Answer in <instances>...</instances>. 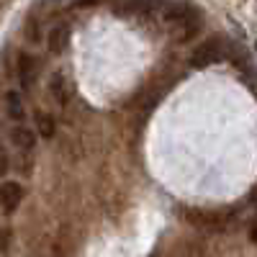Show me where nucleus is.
<instances>
[{"instance_id":"obj_1","label":"nucleus","mask_w":257,"mask_h":257,"mask_svg":"<svg viewBox=\"0 0 257 257\" xmlns=\"http://www.w3.org/2000/svg\"><path fill=\"white\" fill-rule=\"evenodd\" d=\"M165 21H167V29L175 31L178 39H190L198 29V13L193 11L190 6H175L165 13Z\"/></svg>"},{"instance_id":"obj_2","label":"nucleus","mask_w":257,"mask_h":257,"mask_svg":"<svg viewBox=\"0 0 257 257\" xmlns=\"http://www.w3.org/2000/svg\"><path fill=\"white\" fill-rule=\"evenodd\" d=\"M226 52H229V47L224 44V39L221 36H213V39H208L203 47H198L196 52H193V57H190V67H208V64H216V62H221L224 57H226Z\"/></svg>"},{"instance_id":"obj_3","label":"nucleus","mask_w":257,"mask_h":257,"mask_svg":"<svg viewBox=\"0 0 257 257\" xmlns=\"http://www.w3.org/2000/svg\"><path fill=\"white\" fill-rule=\"evenodd\" d=\"M21 201H24V185L16 183V180L0 183V213L11 216V213L21 206Z\"/></svg>"},{"instance_id":"obj_4","label":"nucleus","mask_w":257,"mask_h":257,"mask_svg":"<svg viewBox=\"0 0 257 257\" xmlns=\"http://www.w3.org/2000/svg\"><path fill=\"white\" fill-rule=\"evenodd\" d=\"M36 75H39V62L31 54H21L18 57V80H21V88L26 93L36 85Z\"/></svg>"},{"instance_id":"obj_5","label":"nucleus","mask_w":257,"mask_h":257,"mask_svg":"<svg viewBox=\"0 0 257 257\" xmlns=\"http://www.w3.org/2000/svg\"><path fill=\"white\" fill-rule=\"evenodd\" d=\"M188 219L196 226H206V229H221L224 226V213H211V211H188Z\"/></svg>"},{"instance_id":"obj_6","label":"nucleus","mask_w":257,"mask_h":257,"mask_svg":"<svg viewBox=\"0 0 257 257\" xmlns=\"http://www.w3.org/2000/svg\"><path fill=\"white\" fill-rule=\"evenodd\" d=\"M70 44V26L67 24H57L49 31V52L52 54H62Z\"/></svg>"},{"instance_id":"obj_7","label":"nucleus","mask_w":257,"mask_h":257,"mask_svg":"<svg viewBox=\"0 0 257 257\" xmlns=\"http://www.w3.org/2000/svg\"><path fill=\"white\" fill-rule=\"evenodd\" d=\"M11 142H13L18 149L29 152V149H34V144H36V134L31 132V128H26V126H16L13 132H11Z\"/></svg>"},{"instance_id":"obj_8","label":"nucleus","mask_w":257,"mask_h":257,"mask_svg":"<svg viewBox=\"0 0 257 257\" xmlns=\"http://www.w3.org/2000/svg\"><path fill=\"white\" fill-rule=\"evenodd\" d=\"M36 128L44 139H52L54 137V118L44 111H36Z\"/></svg>"},{"instance_id":"obj_9","label":"nucleus","mask_w":257,"mask_h":257,"mask_svg":"<svg viewBox=\"0 0 257 257\" xmlns=\"http://www.w3.org/2000/svg\"><path fill=\"white\" fill-rule=\"evenodd\" d=\"M6 103H8V116L11 118H16V121H21L26 113H24V103H21V98H18V93H8V98H6Z\"/></svg>"},{"instance_id":"obj_10","label":"nucleus","mask_w":257,"mask_h":257,"mask_svg":"<svg viewBox=\"0 0 257 257\" xmlns=\"http://www.w3.org/2000/svg\"><path fill=\"white\" fill-rule=\"evenodd\" d=\"M8 167H11V160H8V152L3 147H0V178H3L8 173Z\"/></svg>"},{"instance_id":"obj_11","label":"nucleus","mask_w":257,"mask_h":257,"mask_svg":"<svg viewBox=\"0 0 257 257\" xmlns=\"http://www.w3.org/2000/svg\"><path fill=\"white\" fill-rule=\"evenodd\" d=\"M249 239H252V242L257 244V219H254V221L249 224Z\"/></svg>"},{"instance_id":"obj_12","label":"nucleus","mask_w":257,"mask_h":257,"mask_svg":"<svg viewBox=\"0 0 257 257\" xmlns=\"http://www.w3.org/2000/svg\"><path fill=\"white\" fill-rule=\"evenodd\" d=\"M93 3H98V0H75L77 8H88V6H93Z\"/></svg>"},{"instance_id":"obj_13","label":"nucleus","mask_w":257,"mask_h":257,"mask_svg":"<svg viewBox=\"0 0 257 257\" xmlns=\"http://www.w3.org/2000/svg\"><path fill=\"white\" fill-rule=\"evenodd\" d=\"M252 203H257V185H254V190H252Z\"/></svg>"}]
</instances>
